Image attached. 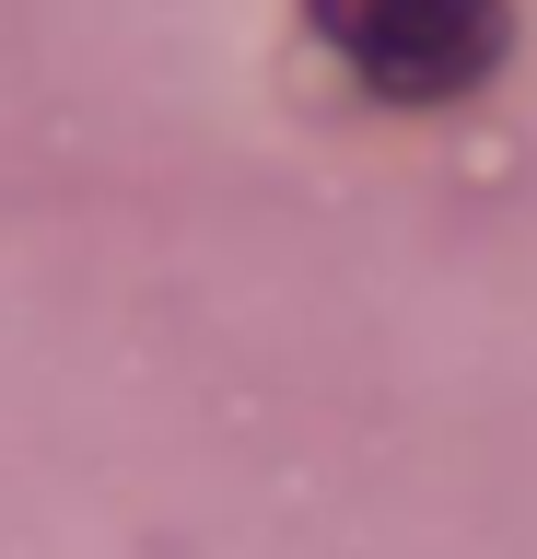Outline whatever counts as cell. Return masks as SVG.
<instances>
[{
	"label": "cell",
	"instance_id": "cell-1",
	"mask_svg": "<svg viewBox=\"0 0 537 559\" xmlns=\"http://www.w3.org/2000/svg\"><path fill=\"white\" fill-rule=\"evenodd\" d=\"M316 35L362 70L386 105H444L491 82L502 59V0H316Z\"/></svg>",
	"mask_w": 537,
	"mask_h": 559
}]
</instances>
